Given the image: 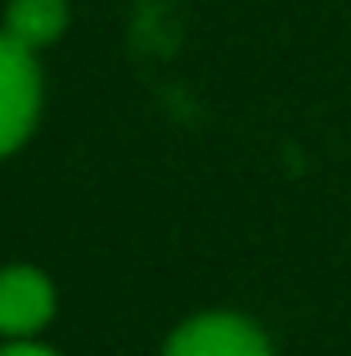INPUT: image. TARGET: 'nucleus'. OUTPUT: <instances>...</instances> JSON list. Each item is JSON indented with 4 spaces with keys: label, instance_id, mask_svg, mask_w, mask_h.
I'll list each match as a JSON object with an SVG mask.
<instances>
[{
    "label": "nucleus",
    "instance_id": "5",
    "mask_svg": "<svg viewBox=\"0 0 351 356\" xmlns=\"http://www.w3.org/2000/svg\"><path fill=\"white\" fill-rule=\"evenodd\" d=\"M0 356H54V352L36 348V343H9V348H0Z\"/></svg>",
    "mask_w": 351,
    "mask_h": 356
},
{
    "label": "nucleus",
    "instance_id": "4",
    "mask_svg": "<svg viewBox=\"0 0 351 356\" xmlns=\"http://www.w3.org/2000/svg\"><path fill=\"white\" fill-rule=\"evenodd\" d=\"M63 27H68V5L63 0H9L5 9V32L32 54L41 45L59 41Z\"/></svg>",
    "mask_w": 351,
    "mask_h": 356
},
{
    "label": "nucleus",
    "instance_id": "3",
    "mask_svg": "<svg viewBox=\"0 0 351 356\" xmlns=\"http://www.w3.org/2000/svg\"><path fill=\"white\" fill-rule=\"evenodd\" d=\"M54 316V284L32 266L0 270V334L27 339Z\"/></svg>",
    "mask_w": 351,
    "mask_h": 356
},
{
    "label": "nucleus",
    "instance_id": "2",
    "mask_svg": "<svg viewBox=\"0 0 351 356\" xmlns=\"http://www.w3.org/2000/svg\"><path fill=\"white\" fill-rule=\"evenodd\" d=\"M162 356H271V343L243 316L212 312V316H194L189 325H180Z\"/></svg>",
    "mask_w": 351,
    "mask_h": 356
},
{
    "label": "nucleus",
    "instance_id": "1",
    "mask_svg": "<svg viewBox=\"0 0 351 356\" xmlns=\"http://www.w3.org/2000/svg\"><path fill=\"white\" fill-rule=\"evenodd\" d=\"M36 108H41V72L32 63V50L0 32V158L27 140Z\"/></svg>",
    "mask_w": 351,
    "mask_h": 356
}]
</instances>
